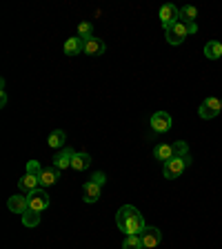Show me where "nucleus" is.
I'll list each match as a JSON object with an SVG mask.
<instances>
[{"label":"nucleus","instance_id":"f03ea898","mask_svg":"<svg viewBox=\"0 0 222 249\" xmlns=\"http://www.w3.org/2000/svg\"><path fill=\"white\" fill-rule=\"evenodd\" d=\"M191 154L187 156H173L171 160H167L165 165H162V174H165V178H169V180H173V178H178L182 174V171L187 169V167L191 165Z\"/></svg>","mask_w":222,"mask_h":249},{"label":"nucleus","instance_id":"aec40b11","mask_svg":"<svg viewBox=\"0 0 222 249\" xmlns=\"http://www.w3.org/2000/svg\"><path fill=\"white\" fill-rule=\"evenodd\" d=\"M38 223H40V212L27 209V212L22 213V225H25V227H36Z\"/></svg>","mask_w":222,"mask_h":249},{"label":"nucleus","instance_id":"f257e3e1","mask_svg":"<svg viewBox=\"0 0 222 249\" xmlns=\"http://www.w3.org/2000/svg\"><path fill=\"white\" fill-rule=\"evenodd\" d=\"M116 225H118V229L124 236H140L147 227L142 213H140L134 205H124V207L118 209V213H116Z\"/></svg>","mask_w":222,"mask_h":249},{"label":"nucleus","instance_id":"6ab92c4d","mask_svg":"<svg viewBox=\"0 0 222 249\" xmlns=\"http://www.w3.org/2000/svg\"><path fill=\"white\" fill-rule=\"evenodd\" d=\"M205 56H207L209 60H218V58L222 56V42L209 40L207 45H205Z\"/></svg>","mask_w":222,"mask_h":249},{"label":"nucleus","instance_id":"412c9836","mask_svg":"<svg viewBox=\"0 0 222 249\" xmlns=\"http://www.w3.org/2000/svg\"><path fill=\"white\" fill-rule=\"evenodd\" d=\"M196 16H198V9L191 5H187L180 9V20L187 22V25H191V22H196Z\"/></svg>","mask_w":222,"mask_h":249},{"label":"nucleus","instance_id":"393cba45","mask_svg":"<svg viewBox=\"0 0 222 249\" xmlns=\"http://www.w3.org/2000/svg\"><path fill=\"white\" fill-rule=\"evenodd\" d=\"M187 154H189V145L185 140H176L173 142V156H187Z\"/></svg>","mask_w":222,"mask_h":249},{"label":"nucleus","instance_id":"1a4fd4ad","mask_svg":"<svg viewBox=\"0 0 222 249\" xmlns=\"http://www.w3.org/2000/svg\"><path fill=\"white\" fill-rule=\"evenodd\" d=\"M104 49H107V45L96 36H91V38L85 40V53H87V56H102Z\"/></svg>","mask_w":222,"mask_h":249},{"label":"nucleus","instance_id":"ddd939ff","mask_svg":"<svg viewBox=\"0 0 222 249\" xmlns=\"http://www.w3.org/2000/svg\"><path fill=\"white\" fill-rule=\"evenodd\" d=\"M65 53H67V56H78V53H85V40H83V38H78V36L69 38V40L65 42Z\"/></svg>","mask_w":222,"mask_h":249},{"label":"nucleus","instance_id":"b1692460","mask_svg":"<svg viewBox=\"0 0 222 249\" xmlns=\"http://www.w3.org/2000/svg\"><path fill=\"white\" fill-rule=\"evenodd\" d=\"M42 169H45V167H42L38 160H29V162H27V174H31V176H38V178H40Z\"/></svg>","mask_w":222,"mask_h":249},{"label":"nucleus","instance_id":"4468645a","mask_svg":"<svg viewBox=\"0 0 222 249\" xmlns=\"http://www.w3.org/2000/svg\"><path fill=\"white\" fill-rule=\"evenodd\" d=\"M58 167H45L42 169V174H40V185L42 187H51V185H56L58 182V178H60V174H58Z\"/></svg>","mask_w":222,"mask_h":249},{"label":"nucleus","instance_id":"9d476101","mask_svg":"<svg viewBox=\"0 0 222 249\" xmlns=\"http://www.w3.org/2000/svg\"><path fill=\"white\" fill-rule=\"evenodd\" d=\"M73 156H76V151H73L71 147L60 149V154H56V158H53V167H58V169H67V167H71Z\"/></svg>","mask_w":222,"mask_h":249},{"label":"nucleus","instance_id":"4be33fe9","mask_svg":"<svg viewBox=\"0 0 222 249\" xmlns=\"http://www.w3.org/2000/svg\"><path fill=\"white\" fill-rule=\"evenodd\" d=\"M122 249H145V245H142L140 236H124Z\"/></svg>","mask_w":222,"mask_h":249},{"label":"nucleus","instance_id":"bb28decb","mask_svg":"<svg viewBox=\"0 0 222 249\" xmlns=\"http://www.w3.org/2000/svg\"><path fill=\"white\" fill-rule=\"evenodd\" d=\"M0 105H2V107H5V105H7V91H2V93H0Z\"/></svg>","mask_w":222,"mask_h":249},{"label":"nucleus","instance_id":"7ed1b4c3","mask_svg":"<svg viewBox=\"0 0 222 249\" xmlns=\"http://www.w3.org/2000/svg\"><path fill=\"white\" fill-rule=\"evenodd\" d=\"M165 36H167L169 45H182L185 38L189 36V27H187V22L178 20V22H173V25L165 27Z\"/></svg>","mask_w":222,"mask_h":249},{"label":"nucleus","instance_id":"dca6fc26","mask_svg":"<svg viewBox=\"0 0 222 249\" xmlns=\"http://www.w3.org/2000/svg\"><path fill=\"white\" fill-rule=\"evenodd\" d=\"M89 165H91V156L85 154V151H76V156H73V160H71V169L85 171Z\"/></svg>","mask_w":222,"mask_h":249},{"label":"nucleus","instance_id":"9b49d317","mask_svg":"<svg viewBox=\"0 0 222 249\" xmlns=\"http://www.w3.org/2000/svg\"><path fill=\"white\" fill-rule=\"evenodd\" d=\"M7 207L14 213H25L27 209H29V198L20 196V194H18V196H11L9 200H7Z\"/></svg>","mask_w":222,"mask_h":249},{"label":"nucleus","instance_id":"a211bd4d","mask_svg":"<svg viewBox=\"0 0 222 249\" xmlns=\"http://www.w3.org/2000/svg\"><path fill=\"white\" fill-rule=\"evenodd\" d=\"M47 142H49V147H53V149H60V147L65 149V145H67V134L62 129H56L49 134V140H47Z\"/></svg>","mask_w":222,"mask_h":249},{"label":"nucleus","instance_id":"2eb2a0df","mask_svg":"<svg viewBox=\"0 0 222 249\" xmlns=\"http://www.w3.org/2000/svg\"><path fill=\"white\" fill-rule=\"evenodd\" d=\"M38 185H40V178H38V176H31V174H25V176L18 180L20 192H27V194H31L34 189H38Z\"/></svg>","mask_w":222,"mask_h":249},{"label":"nucleus","instance_id":"6e6552de","mask_svg":"<svg viewBox=\"0 0 222 249\" xmlns=\"http://www.w3.org/2000/svg\"><path fill=\"white\" fill-rule=\"evenodd\" d=\"M140 238H142V245H145V249H154L160 245L162 240V233L158 227H145V231L140 233Z\"/></svg>","mask_w":222,"mask_h":249},{"label":"nucleus","instance_id":"f8f14e48","mask_svg":"<svg viewBox=\"0 0 222 249\" xmlns=\"http://www.w3.org/2000/svg\"><path fill=\"white\" fill-rule=\"evenodd\" d=\"M100 194H102V187H98L96 182L87 180L83 185V198H85V202H96L100 198Z\"/></svg>","mask_w":222,"mask_h":249},{"label":"nucleus","instance_id":"20e7f679","mask_svg":"<svg viewBox=\"0 0 222 249\" xmlns=\"http://www.w3.org/2000/svg\"><path fill=\"white\" fill-rule=\"evenodd\" d=\"M220 111H222V100H220V98H216V96H209L207 100H202L200 109H198L200 118H205V120L216 118V116L220 114Z\"/></svg>","mask_w":222,"mask_h":249},{"label":"nucleus","instance_id":"39448f33","mask_svg":"<svg viewBox=\"0 0 222 249\" xmlns=\"http://www.w3.org/2000/svg\"><path fill=\"white\" fill-rule=\"evenodd\" d=\"M29 209H36V212H45V209H49V196H47L45 189H34V192L29 194Z\"/></svg>","mask_w":222,"mask_h":249},{"label":"nucleus","instance_id":"f3484780","mask_svg":"<svg viewBox=\"0 0 222 249\" xmlns=\"http://www.w3.org/2000/svg\"><path fill=\"white\" fill-rule=\"evenodd\" d=\"M154 158H155V160H162V162L171 160V158H173V145H167V142L158 145L154 149Z\"/></svg>","mask_w":222,"mask_h":249},{"label":"nucleus","instance_id":"423d86ee","mask_svg":"<svg viewBox=\"0 0 222 249\" xmlns=\"http://www.w3.org/2000/svg\"><path fill=\"white\" fill-rule=\"evenodd\" d=\"M151 129H154L155 134H167V131L171 129V116L167 114V111H155V114L151 116Z\"/></svg>","mask_w":222,"mask_h":249},{"label":"nucleus","instance_id":"5701e85b","mask_svg":"<svg viewBox=\"0 0 222 249\" xmlns=\"http://www.w3.org/2000/svg\"><path fill=\"white\" fill-rule=\"evenodd\" d=\"M91 34H93V25H91V22H80V25H78V38L87 40V38H91Z\"/></svg>","mask_w":222,"mask_h":249},{"label":"nucleus","instance_id":"a878e982","mask_svg":"<svg viewBox=\"0 0 222 249\" xmlns=\"http://www.w3.org/2000/svg\"><path fill=\"white\" fill-rule=\"evenodd\" d=\"M91 182H96V185H98V187H102L104 182H107V176H104L102 171H96V174H93V176H91Z\"/></svg>","mask_w":222,"mask_h":249},{"label":"nucleus","instance_id":"0eeeda50","mask_svg":"<svg viewBox=\"0 0 222 249\" xmlns=\"http://www.w3.org/2000/svg\"><path fill=\"white\" fill-rule=\"evenodd\" d=\"M158 16H160L162 27H169V25H173V22L180 20V9H178L176 5L167 2V5L160 7V14H158Z\"/></svg>","mask_w":222,"mask_h":249}]
</instances>
